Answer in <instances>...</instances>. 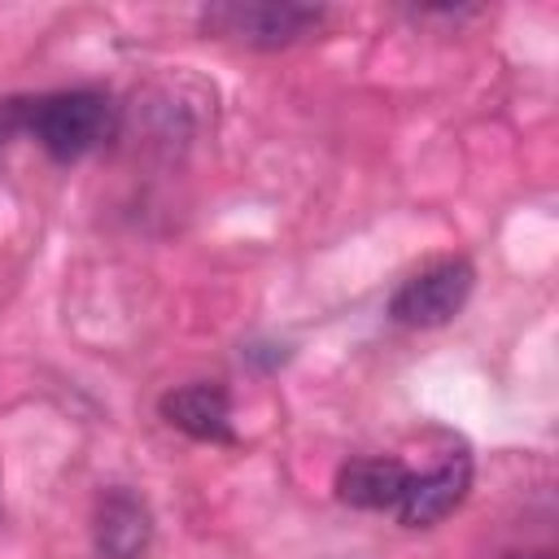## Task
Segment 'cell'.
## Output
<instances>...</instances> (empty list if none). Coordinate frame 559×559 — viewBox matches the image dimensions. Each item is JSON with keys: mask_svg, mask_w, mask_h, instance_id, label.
<instances>
[{"mask_svg": "<svg viewBox=\"0 0 559 559\" xmlns=\"http://www.w3.org/2000/svg\"><path fill=\"white\" fill-rule=\"evenodd\" d=\"M210 35H227L240 39L249 48H288L306 35L319 31L323 9L314 4H280V0H262V4H214L201 13Z\"/></svg>", "mask_w": 559, "mask_h": 559, "instance_id": "obj_3", "label": "cell"}, {"mask_svg": "<svg viewBox=\"0 0 559 559\" xmlns=\"http://www.w3.org/2000/svg\"><path fill=\"white\" fill-rule=\"evenodd\" d=\"M406 480H411V467L402 459H384V454L349 459L336 472V498L358 511H397Z\"/></svg>", "mask_w": 559, "mask_h": 559, "instance_id": "obj_7", "label": "cell"}, {"mask_svg": "<svg viewBox=\"0 0 559 559\" xmlns=\"http://www.w3.org/2000/svg\"><path fill=\"white\" fill-rule=\"evenodd\" d=\"M162 419L179 432H188L192 441H214V445H231L236 428H231V397L223 384L210 380H192L179 384L162 397Z\"/></svg>", "mask_w": 559, "mask_h": 559, "instance_id": "obj_6", "label": "cell"}, {"mask_svg": "<svg viewBox=\"0 0 559 559\" xmlns=\"http://www.w3.org/2000/svg\"><path fill=\"white\" fill-rule=\"evenodd\" d=\"M507 559H550L546 550H537V555H507Z\"/></svg>", "mask_w": 559, "mask_h": 559, "instance_id": "obj_9", "label": "cell"}, {"mask_svg": "<svg viewBox=\"0 0 559 559\" xmlns=\"http://www.w3.org/2000/svg\"><path fill=\"white\" fill-rule=\"evenodd\" d=\"M472 284H476V271L467 258H441V262L415 271L389 297V319L402 328H441L467 306Z\"/></svg>", "mask_w": 559, "mask_h": 559, "instance_id": "obj_2", "label": "cell"}, {"mask_svg": "<svg viewBox=\"0 0 559 559\" xmlns=\"http://www.w3.org/2000/svg\"><path fill=\"white\" fill-rule=\"evenodd\" d=\"M114 131V105L100 92L74 87V92H48L26 100V135L52 157V162H79L96 144H105Z\"/></svg>", "mask_w": 559, "mask_h": 559, "instance_id": "obj_1", "label": "cell"}, {"mask_svg": "<svg viewBox=\"0 0 559 559\" xmlns=\"http://www.w3.org/2000/svg\"><path fill=\"white\" fill-rule=\"evenodd\" d=\"M472 489V454L467 450H445V459L428 472H411L406 480V493L397 502V524L406 528H428L437 520H445Z\"/></svg>", "mask_w": 559, "mask_h": 559, "instance_id": "obj_4", "label": "cell"}, {"mask_svg": "<svg viewBox=\"0 0 559 559\" xmlns=\"http://www.w3.org/2000/svg\"><path fill=\"white\" fill-rule=\"evenodd\" d=\"M17 131H26V100H0V153Z\"/></svg>", "mask_w": 559, "mask_h": 559, "instance_id": "obj_8", "label": "cell"}, {"mask_svg": "<svg viewBox=\"0 0 559 559\" xmlns=\"http://www.w3.org/2000/svg\"><path fill=\"white\" fill-rule=\"evenodd\" d=\"M92 546L100 559H144L153 546V515L131 489H105L92 511Z\"/></svg>", "mask_w": 559, "mask_h": 559, "instance_id": "obj_5", "label": "cell"}]
</instances>
